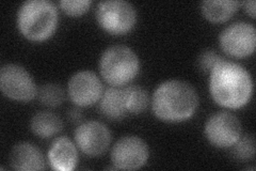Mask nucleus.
<instances>
[{
    "mask_svg": "<svg viewBox=\"0 0 256 171\" xmlns=\"http://www.w3.org/2000/svg\"><path fill=\"white\" fill-rule=\"evenodd\" d=\"M244 6V11L248 13V15H250L251 19H255V11H256V3L254 0H250V2H244L242 3Z\"/></svg>",
    "mask_w": 256,
    "mask_h": 171,
    "instance_id": "nucleus-23",
    "label": "nucleus"
},
{
    "mask_svg": "<svg viewBox=\"0 0 256 171\" xmlns=\"http://www.w3.org/2000/svg\"><path fill=\"white\" fill-rule=\"evenodd\" d=\"M224 58H222V57L216 51L206 50L198 57V68L203 72H210L216 64L219 63Z\"/></svg>",
    "mask_w": 256,
    "mask_h": 171,
    "instance_id": "nucleus-21",
    "label": "nucleus"
},
{
    "mask_svg": "<svg viewBox=\"0 0 256 171\" xmlns=\"http://www.w3.org/2000/svg\"><path fill=\"white\" fill-rule=\"evenodd\" d=\"M207 140L216 148H232L242 135V122L228 111H220L208 118L205 124Z\"/></svg>",
    "mask_w": 256,
    "mask_h": 171,
    "instance_id": "nucleus-8",
    "label": "nucleus"
},
{
    "mask_svg": "<svg viewBox=\"0 0 256 171\" xmlns=\"http://www.w3.org/2000/svg\"><path fill=\"white\" fill-rule=\"evenodd\" d=\"M30 128L38 137L50 138L62 131L63 121L54 112L40 111L31 118Z\"/></svg>",
    "mask_w": 256,
    "mask_h": 171,
    "instance_id": "nucleus-16",
    "label": "nucleus"
},
{
    "mask_svg": "<svg viewBox=\"0 0 256 171\" xmlns=\"http://www.w3.org/2000/svg\"><path fill=\"white\" fill-rule=\"evenodd\" d=\"M198 106V94L186 81L172 79L160 84L152 99L154 115L168 123H180L194 115Z\"/></svg>",
    "mask_w": 256,
    "mask_h": 171,
    "instance_id": "nucleus-2",
    "label": "nucleus"
},
{
    "mask_svg": "<svg viewBox=\"0 0 256 171\" xmlns=\"http://www.w3.org/2000/svg\"><path fill=\"white\" fill-rule=\"evenodd\" d=\"M150 157L148 143L142 138L127 135L118 140L111 150V161L114 169L136 170L146 164Z\"/></svg>",
    "mask_w": 256,
    "mask_h": 171,
    "instance_id": "nucleus-9",
    "label": "nucleus"
},
{
    "mask_svg": "<svg viewBox=\"0 0 256 171\" xmlns=\"http://www.w3.org/2000/svg\"><path fill=\"white\" fill-rule=\"evenodd\" d=\"M100 76L114 87L128 85L140 72V60L134 50L126 45H114L102 52L100 63Z\"/></svg>",
    "mask_w": 256,
    "mask_h": 171,
    "instance_id": "nucleus-4",
    "label": "nucleus"
},
{
    "mask_svg": "<svg viewBox=\"0 0 256 171\" xmlns=\"http://www.w3.org/2000/svg\"><path fill=\"white\" fill-rule=\"evenodd\" d=\"M210 92L222 107L242 108L253 94L251 74L242 64L223 59L210 72Z\"/></svg>",
    "mask_w": 256,
    "mask_h": 171,
    "instance_id": "nucleus-1",
    "label": "nucleus"
},
{
    "mask_svg": "<svg viewBox=\"0 0 256 171\" xmlns=\"http://www.w3.org/2000/svg\"><path fill=\"white\" fill-rule=\"evenodd\" d=\"M100 78L92 71L75 73L68 80V92L70 101L78 107H89L98 103L102 95Z\"/></svg>",
    "mask_w": 256,
    "mask_h": 171,
    "instance_id": "nucleus-11",
    "label": "nucleus"
},
{
    "mask_svg": "<svg viewBox=\"0 0 256 171\" xmlns=\"http://www.w3.org/2000/svg\"><path fill=\"white\" fill-rule=\"evenodd\" d=\"M91 0H61V10L70 16H80L89 11Z\"/></svg>",
    "mask_w": 256,
    "mask_h": 171,
    "instance_id": "nucleus-20",
    "label": "nucleus"
},
{
    "mask_svg": "<svg viewBox=\"0 0 256 171\" xmlns=\"http://www.w3.org/2000/svg\"><path fill=\"white\" fill-rule=\"evenodd\" d=\"M232 153L235 158L240 160H249L255 156V140L252 135H244L239 138L232 146Z\"/></svg>",
    "mask_w": 256,
    "mask_h": 171,
    "instance_id": "nucleus-19",
    "label": "nucleus"
},
{
    "mask_svg": "<svg viewBox=\"0 0 256 171\" xmlns=\"http://www.w3.org/2000/svg\"><path fill=\"white\" fill-rule=\"evenodd\" d=\"M0 89L4 96L18 102L32 101L38 91L30 73L14 63L4 64L0 70Z\"/></svg>",
    "mask_w": 256,
    "mask_h": 171,
    "instance_id": "nucleus-6",
    "label": "nucleus"
},
{
    "mask_svg": "<svg viewBox=\"0 0 256 171\" xmlns=\"http://www.w3.org/2000/svg\"><path fill=\"white\" fill-rule=\"evenodd\" d=\"M124 97L126 109L132 115H140L146 109L150 103L148 91L141 86H127L124 87Z\"/></svg>",
    "mask_w": 256,
    "mask_h": 171,
    "instance_id": "nucleus-17",
    "label": "nucleus"
},
{
    "mask_svg": "<svg viewBox=\"0 0 256 171\" xmlns=\"http://www.w3.org/2000/svg\"><path fill=\"white\" fill-rule=\"evenodd\" d=\"M100 110L104 117L110 120H122L127 113L124 89L111 86L102 93L100 100Z\"/></svg>",
    "mask_w": 256,
    "mask_h": 171,
    "instance_id": "nucleus-14",
    "label": "nucleus"
},
{
    "mask_svg": "<svg viewBox=\"0 0 256 171\" xmlns=\"http://www.w3.org/2000/svg\"><path fill=\"white\" fill-rule=\"evenodd\" d=\"M50 166L54 170L72 171L78 164L77 145L66 136L56 138L47 152Z\"/></svg>",
    "mask_w": 256,
    "mask_h": 171,
    "instance_id": "nucleus-12",
    "label": "nucleus"
},
{
    "mask_svg": "<svg viewBox=\"0 0 256 171\" xmlns=\"http://www.w3.org/2000/svg\"><path fill=\"white\" fill-rule=\"evenodd\" d=\"M221 50L234 58H246L255 51L256 30L250 23L236 22L224 28L219 36Z\"/></svg>",
    "mask_w": 256,
    "mask_h": 171,
    "instance_id": "nucleus-7",
    "label": "nucleus"
},
{
    "mask_svg": "<svg viewBox=\"0 0 256 171\" xmlns=\"http://www.w3.org/2000/svg\"><path fill=\"white\" fill-rule=\"evenodd\" d=\"M240 5L235 0H205L201 4V11L207 21L219 24L233 18Z\"/></svg>",
    "mask_w": 256,
    "mask_h": 171,
    "instance_id": "nucleus-15",
    "label": "nucleus"
},
{
    "mask_svg": "<svg viewBox=\"0 0 256 171\" xmlns=\"http://www.w3.org/2000/svg\"><path fill=\"white\" fill-rule=\"evenodd\" d=\"M68 117L72 122H74V123H80L84 118V115L79 108H72L68 112Z\"/></svg>",
    "mask_w": 256,
    "mask_h": 171,
    "instance_id": "nucleus-22",
    "label": "nucleus"
},
{
    "mask_svg": "<svg viewBox=\"0 0 256 171\" xmlns=\"http://www.w3.org/2000/svg\"><path fill=\"white\" fill-rule=\"evenodd\" d=\"M77 148L89 157H98L105 153L111 143L109 128L100 121H86L74 132Z\"/></svg>",
    "mask_w": 256,
    "mask_h": 171,
    "instance_id": "nucleus-10",
    "label": "nucleus"
},
{
    "mask_svg": "<svg viewBox=\"0 0 256 171\" xmlns=\"http://www.w3.org/2000/svg\"><path fill=\"white\" fill-rule=\"evenodd\" d=\"M96 21L112 36H123L134 28L138 15L136 8L125 0H107L96 7Z\"/></svg>",
    "mask_w": 256,
    "mask_h": 171,
    "instance_id": "nucleus-5",
    "label": "nucleus"
},
{
    "mask_svg": "<svg viewBox=\"0 0 256 171\" xmlns=\"http://www.w3.org/2000/svg\"><path fill=\"white\" fill-rule=\"evenodd\" d=\"M16 23L24 38L32 42H43L57 30L58 9L48 0H28L20 7Z\"/></svg>",
    "mask_w": 256,
    "mask_h": 171,
    "instance_id": "nucleus-3",
    "label": "nucleus"
},
{
    "mask_svg": "<svg viewBox=\"0 0 256 171\" xmlns=\"http://www.w3.org/2000/svg\"><path fill=\"white\" fill-rule=\"evenodd\" d=\"M38 101L48 107H58L64 101L63 89L57 84H45L38 91Z\"/></svg>",
    "mask_w": 256,
    "mask_h": 171,
    "instance_id": "nucleus-18",
    "label": "nucleus"
},
{
    "mask_svg": "<svg viewBox=\"0 0 256 171\" xmlns=\"http://www.w3.org/2000/svg\"><path fill=\"white\" fill-rule=\"evenodd\" d=\"M10 164L18 171H34L45 168L43 154L36 145L30 142H20L14 145L10 154Z\"/></svg>",
    "mask_w": 256,
    "mask_h": 171,
    "instance_id": "nucleus-13",
    "label": "nucleus"
}]
</instances>
